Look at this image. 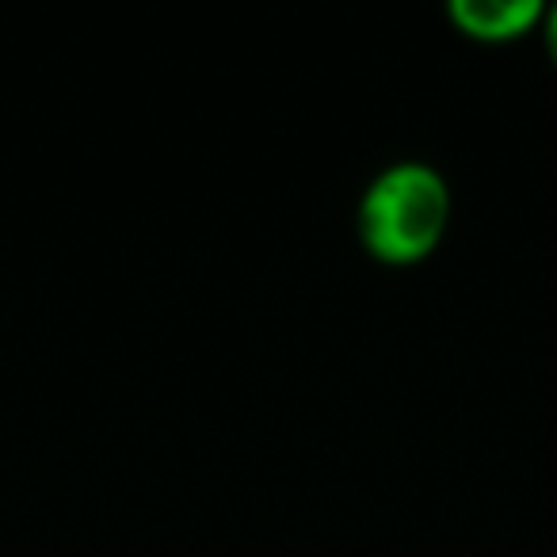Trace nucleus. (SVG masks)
<instances>
[{
	"instance_id": "1",
	"label": "nucleus",
	"mask_w": 557,
	"mask_h": 557,
	"mask_svg": "<svg viewBox=\"0 0 557 557\" xmlns=\"http://www.w3.org/2000/svg\"><path fill=\"white\" fill-rule=\"evenodd\" d=\"M450 222V187L428 161H397L359 199V240L382 263H417L440 248Z\"/></svg>"
},
{
	"instance_id": "2",
	"label": "nucleus",
	"mask_w": 557,
	"mask_h": 557,
	"mask_svg": "<svg viewBox=\"0 0 557 557\" xmlns=\"http://www.w3.org/2000/svg\"><path fill=\"white\" fill-rule=\"evenodd\" d=\"M447 12L458 32L478 42H511L546 20L539 0H450Z\"/></svg>"
},
{
	"instance_id": "3",
	"label": "nucleus",
	"mask_w": 557,
	"mask_h": 557,
	"mask_svg": "<svg viewBox=\"0 0 557 557\" xmlns=\"http://www.w3.org/2000/svg\"><path fill=\"white\" fill-rule=\"evenodd\" d=\"M542 35H546V50H549V58H554V65H557V4H554V9H546Z\"/></svg>"
}]
</instances>
